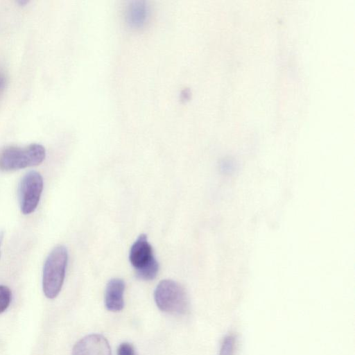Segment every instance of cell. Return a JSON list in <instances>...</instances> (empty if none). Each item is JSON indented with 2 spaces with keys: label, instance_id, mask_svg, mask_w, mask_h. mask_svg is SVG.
Instances as JSON below:
<instances>
[{
  "label": "cell",
  "instance_id": "obj_1",
  "mask_svg": "<svg viewBox=\"0 0 355 355\" xmlns=\"http://www.w3.org/2000/svg\"><path fill=\"white\" fill-rule=\"evenodd\" d=\"M68 253L64 245H57L46 259L43 268L42 288L44 295L53 299L59 294L65 276Z\"/></svg>",
  "mask_w": 355,
  "mask_h": 355
},
{
  "label": "cell",
  "instance_id": "obj_2",
  "mask_svg": "<svg viewBox=\"0 0 355 355\" xmlns=\"http://www.w3.org/2000/svg\"><path fill=\"white\" fill-rule=\"evenodd\" d=\"M45 157V148L39 144L25 147L7 146L0 151V171H11L37 166Z\"/></svg>",
  "mask_w": 355,
  "mask_h": 355
},
{
  "label": "cell",
  "instance_id": "obj_3",
  "mask_svg": "<svg viewBox=\"0 0 355 355\" xmlns=\"http://www.w3.org/2000/svg\"><path fill=\"white\" fill-rule=\"evenodd\" d=\"M154 297L157 307L172 314H185L189 309V300L184 288L178 282L164 279L157 286Z\"/></svg>",
  "mask_w": 355,
  "mask_h": 355
},
{
  "label": "cell",
  "instance_id": "obj_4",
  "mask_svg": "<svg viewBox=\"0 0 355 355\" xmlns=\"http://www.w3.org/2000/svg\"><path fill=\"white\" fill-rule=\"evenodd\" d=\"M137 276L144 280L154 279L159 270V263L145 234H141L132 244L129 254Z\"/></svg>",
  "mask_w": 355,
  "mask_h": 355
},
{
  "label": "cell",
  "instance_id": "obj_5",
  "mask_svg": "<svg viewBox=\"0 0 355 355\" xmlns=\"http://www.w3.org/2000/svg\"><path fill=\"white\" fill-rule=\"evenodd\" d=\"M43 187V178L37 171H29L22 178L18 189L22 214H30L35 210L40 200Z\"/></svg>",
  "mask_w": 355,
  "mask_h": 355
},
{
  "label": "cell",
  "instance_id": "obj_6",
  "mask_svg": "<svg viewBox=\"0 0 355 355\" xmlns=\"http://www.w3.org/2000/svg\"><path fill=\"white\" fill-rule=\"evenodd\" d=\"M72 355H112L107 339L101 334H89L73 346Z\"/></svg>",
  "mask_w": 355,
  "mask_h": 355
},
{
  "label": "cell",
  "instance_id": "obj_7",
  "mask_svg": "<svg viewBox=\"0 0 355 355\" xmlns=\"http://www.w3.org/2000/svg\"><path fill=\"white\" fill-rule=\"evenodd\" d=\"M124 289L125 284L121 279L114 278L107 283L105 293V304L107 310L117 312L123 309Z\"/></svg>",
  "mask_w": 355,
  "mask_h": 355
},
{
  "label": "cell",
  "instance_id": "obj_8",
  "mask_svg": "<svg viewBox=\"0 0 355 355\" xmlns=\"http://www.w3.org/2000/svg\"><path fill=\"white\" fill-rule=\"evenodd\" d=\"M146 16V7L141 4H135L129 9L128 18L133 24H141Z\"/></svg>",
  "mask_w": 355,
  "mask_h": 355
},
{
  "label": "cell",
  "instance_id": "obj_9",
  "mask_svg": "<svg viewBox=\"0 0 355 355\" xmlns=\"http://www.w3.org/2000/svg\"><path fill=\"white\" fill-rule=\"evenodd\" d=\"M236 351V338L232 335L225 336L223 340L219 355H234Z\"/></svg>",
  "mask_w": 355,
  "mask_h": 355
},
{
  "label": "cell",
  "instance_id": "obj_10",
  "mask_svg": "<svg viewBox=\"0 0 355 355\" xmlns=\"http://www.w3.org/2000/svg\"><path fill=\"white\" fill-rule=\"evenodd\" d=\"M11 298L12 293L10 288L6 286L0 285V313L8 309Z\"/></svg>",
  "mask_w": 355,
  "mask_h": 355
},
{
  "label": "cell",
  "instance_id": "obj_11",
  "mask_svg": "<svg viewBox=\"0 0 355 355\" xmlns=\"http://www.w3.org/2000/svg\"><path fill=\"white\" fill-rule=\"evenodd\" d=\"M117 355H136L133 346L129 343H121L117 349Z\"/></svg>",
  "mask_w": 355,
  "mask_h": 355
},
{
  "label": "cell",
  "instance_id": "obj_12",
  "mask_svg": "<svg viewBox=\"0 0 355 355\" xmlns=\"http://www.w3.org/2000/svg\"><path fill=\"white\" fill-rule=\"evenodd\" d=\"M6 77L5 74L0 71V94L3 92L6 85Z\"/></svg>",
  "mask_w": 355,
  "mask_h": 355
},
{
  "label": "cell",
  "instance_id": "obj_13",
  "mask_svg": "<svg viewBox=\"0 0 355 355\" xmlns=\"http://www.w3.org/2000/svg\"><path fill=\"white\" fill-rule=\"evenodd\" d=\"M20 6H24L27 3H28L29 1L28 0H18L16 1Z\"/></svg>",
  "mask_w": 355,
  "mask_h": 355
},
{
  "label": "cell",
  "instance_id": "obj_14",
  "mask_svg": "<svg viewBox=\"0 0 355 355\" xmlns=\"http://www.w3.org/2000/svg\"><path fill=\"white\" fill-rule=\"evenodd\" d=\"M3 235H4L3 232V231L0 232V255H1V245L2 243Z\"/></svg>",
  "mask_w": 355,
  "mask_h": 355
}]
</instances>
